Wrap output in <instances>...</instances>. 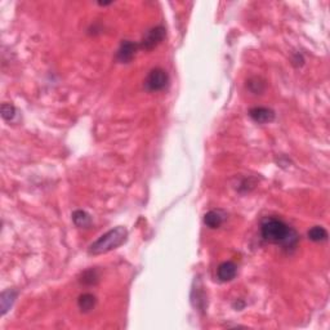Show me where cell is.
Instances as JSON below:
<instances>
[{
  "label": "cell",
  "mask_w": 330,
  "mask_h": 330,
  "mask_svg": "<svg viewBox=\"0 0 330 330\" xmlns=\"http://www.w3.org/2000/svg\"><path fill=\"white\" fill-rule=\"evenodd\" d=\"M97 281H98V273H97L96 269H88L83 273V279H81V283H84V284L88 285H93L96 284Z\"/></svg>",
  "instance_id": "cell-14"
},
{
  "label": "cell",
  "mask_w": 330,
  "mask_h": 330,
  "mask_svg": "<svg viewBox=\"0 0 330 330\" xmlns=\"http://www.w3.org/2000/svg\"><path fill=\"white\" fill-rule=\"evenodd\" d=\"M308 239L315 243H321L327 239V231L321 226H315L308 231Z\"/></svg>",
  "instance_id": "cell-12"
},
{
  "label": "cell",
  "mask_w": 330,
  "mask_h": 330,
  "mask_svg": "<svg viewBox=\"0 0 330 330\" xmlns=\"http://www.w3.org/2000/svg\"><path fill=\"white\" fill-rule=\"evenodd\" d=\"M236 273H238V268H236V264L234 262H223L217 269V278L222 283L231 281L232 279H235Z\"/></svg>",
  "instance_id": "cell-7"
},
{
  "label": "cell",
  "mask_w": 330,
  "mask_h": 330,
  "mask_svg": "<svg viewBox=\"0 0 330 330\" xmlns=\"http://www.w3.org/2000/svg\"><path fill=\"white\" fill-rule=\"evenodd\" d=\"M249 116L258 124H267L275 119V113L267 107H254L249 111Z\"/></svg>",
  "instance_id": "cell-6"
},
{
  "label": "cell",
  "mask_w": 330,
  "mask_h": 330,
  "mask_svg": "<svg viewBox=\"0 0 330 330\" xmlns=\"http://www.w3.org/2000/svg\"><path fill=\"white\" fill-rule=\"evenodd\" d=\"M261 235L267 243L278 244L287 249L294 248L298 243L297 232L279 218H264L261 223Z\"/></svg>",
  "instance_id": "cell-1"
},
{
  "label": "cell",
  "mask_w": 330,
  "mask_h": 330,
  "mask_svg": "<svg viewBox=\"0 0 330 330\" xmlns=\"http://www.w3.org/2000/svg\"><path fill=\"white\" fill-rule=\"evenodd\" d=\"M128 238V231L125 227H115V229L110 230L108 232H106L104 235H102L98 240H96L92 245L89 246V253L90 255H99L104 254V253H108L111 250L119 248L120 245L127 241Z\"/></svg>",
  "instance_id": "cell-2"
},
{
  "label": "cell",
  "mask_w": 330,
  "mask_h": 330,
  "mask_svg": "<svg viewBox=\"0 0 330 330\" xmlns=\"http://www.w3.org/2000/svg\"><path fill=\"white\" fill-rule=\"evenodd\" d=\"M168 84H169L168 73H167L165 70L160 69V67L151 70L145 80L146 89L150 90V92H160V90L165 89Z\"/></svg>",
  "instance_id": "cell-3"
},
{
  "label": "cell",
  "mask_w": 330,
  "mask_h": 330,
  "mask_svg": "<svg viewBox=\"0 0 330 330\" xmlns=\"http://www.w3.org/2000/svg\"><path fill=\"white\" fill-rule=\"evenodd\" d=\"M73 221L76 227L88 229L92 225V217L84 210H75L73 213Z\"/></svg>",
  "instance_id": "cell-11"
},
{
  "label": "cell",
  "mask_w": 330,
  "mask_h": 330,
  "mask_svg": "<svg viewBox=\"0 0 330 330\" xmlns=\"http://www.w3.org/2000/svg\"><path fill=\"white\" fill-rule=\"evenodd\" d=\"M225 221V214L221 210H210L204 215V223L209 229H218Z\"/></svg>",
  "instance_id": "cell-8"
},
{
  "label": "cell",
  "mask_w": 330,
  "mask_h": 330,
  "mask_svg": "<svg viewBox=\"0 0 330 330\" xmlns=\"http://www.w3.org/2000/svg\"><path fill=\"white\" fill-rule=\"evenodd\" d=\"M164 38H165V29L162 26H156L146 32V35L143 36L139 46L145 50L154 49L155 46H157L162 40H164Z\"/></svg>",
  "instance_id": "cell-4"
},
{
  "label": "cell",
  "mask_w": 330,
  "mask_h": 330,
  "mask_svg": "<svg viewBox=\"0 0 330 330\" xmlns=\"http://www.w3.org/2000/svg\"><path fill=\"white\" fill-rule=\"evenodd\" d=\"M2 116H3V119L7 120V122H12L16 116L15 106L11 103L2 104Z\"/></svg>",
  "instance_id": "cell-13"
},
{
  "label": "cell",
  "mask_w": 330,
  "mask_h": 330,
  "mask_svg": "<svg viewBox=\"0 0 330 330\" xmlns=\"http://www.w3.org/2000/svg\"><path fill=\"white\" fill-rule=\"evenodd\" d=\"M137 49H138V45L129 40H125L120 44L119 49H118V53H116V58L118 61L122 62V64H129L136 56Z\"/></svg>",
  "instance_id": "cell-5"
},
{
  "label": "cell",
  "mask_w": 330,
  "mask_h": 330,
  "mask_svg": "<svg viewBox=\"0 0 330 330\" xmlns=\"http://www.w3.org/2000/svg\"><path fill=\"white\" fill-rule=\"evenodd\" d=\"M97 303L96 297L90 294V293H85V294H81L78 299V306L80 308L81 312H89L94 308Z\"/></svg>",
  "instance_id": "cell-9"
},
{
  "label": "cell",
  "mask_w": 330,
  "mask_h": 330,
  "mask_svg": "<svg viewBox=\"0 0 330 330\" xmlns=\"http://www.w3.org/2000/svg\"><path fill=\"white\" fill-rule=\"evenodd\" d=\"M16 298H17V293L15 290H6V292L2 293V297H0V306H2V313L6 315L7 311L13 306Z\"/></svg>",
  "instance_id": "cell-10"
}]
</instances>
